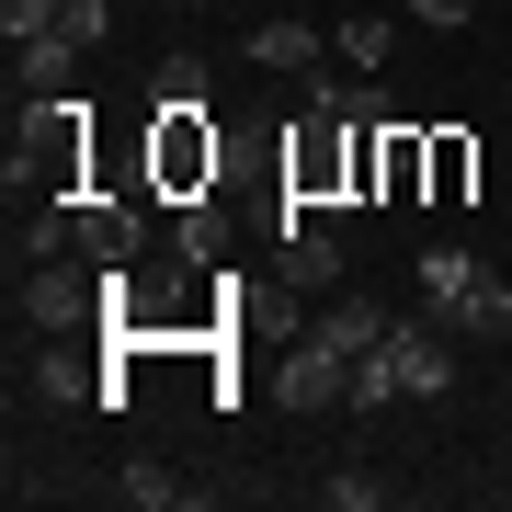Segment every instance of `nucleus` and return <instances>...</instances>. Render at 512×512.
Instances as JSON below:
<instances>
[{"mask_svg":"<svg viewBox=\"0 0 512 512\" xmlns=\"http://www.w3.org/2000/svg\"><path fill=\"white\" fill-rule=\"evenodd\" d=\"M467 274H478V262L456 251V239H433V251H421V308L444 319V308H456V296H467Z\"/></svg>","mask_w":512,"mask_h":512,"instance_id":"ddd939ff","label":"nucleus"},{"mask_svg":"<svg viewBox=\"0 0 512 512\" xmlns=\"http://www.w3.org/2000/svg\"><path fill=\"white\" fill-rule=\"evenodd\" d=\"M171 12H194V0H171Z\"/></svg>","mask_w":512,"mask_h":512,"instance_id":"b1692460","label":"nucleus"},{"mask_svg":"<svg viewBox=\"0 0 512 512\" xmlns=\"http://www.w3.org/2000/svg\"><path fill=\"white\" fill-rule=\"evenodd\" d=\"M456 387V330H444L433 308L421 319H387V342L376 353H353V399L387 410V399H444Z\"/></svg>","mask_w":512,"mask_h":512,"instance_id":"f257e3e1","label":"nucleus"},{"mask_svg":"<svg viewBox=\"0 0 512 512\" xmlns=\"http://www.w3.org/2000/svg\"><path fill=\"white\" fill-rule=\"evenodd\" d=\"M308 342H330V353L353 365V353H376V342H387V308H376V296H330V308L308 319Z\"/></svg>","mask_w":512,"mask_h":512,"instance_id":"9d476101","label":"nucleus"},{"mask_svg":"<svg viewBox=\"0 0 512 512\" xmlns=\"http://www.w3.org/2000/svg\"><path fill=\"white\" fill-rule=\"evenodd\" d=\"M23 319L35 330H92V319H114V285L92 274V262H35V274H23Z\"/></svg>","mask_w":512,"mask_h":512,"instance_id":"20e7f679","label":"nucleus"},{"mask_svg":"<svg viewBox=\"0 0 512 512\" xmlns=\"http://www.w3.org/2000/svg\"><path fill=\"white\" fill-rule=\"evenodd\" d=\"M171 239H183V262H217V251H228V217H217V194H194Z\"/></svg>","mask_w":512,"mask_h":512,"instance_id":"f3484780","label":"nucleus"},{"mask_svg":"<svg viewBox=\"0 0 512 512\" xmlns=\"http://www.w3.org/2000/svg\"><path fill=\"white\" fill-rule=\"evenodd\" d=\"M23 387H35V399H103V387H92V376H80V365H69V353H46V365H35V376H23Z\"/></svg>","mask_w":512,"mask_h":512,"instance_id":"6ab92c4d","label":"nucleus"},{"mask_svg":"<svg viewBox=\"0 0 512 512\" xmlns=\"http://www.w3.org/2000/svg\"><path fill=\"white\" fill-rule=\"evenodd\" d=\"M274 399H285V410H330V399H353V365H342L330 342H308V330H296L285 365H274Z\"/></svg>","mask_w":512,"mask_h":512,"instance_id":"0eeeda50","label":"nucleus"},{"mask_svg":"<svg viewBox=\"0 0 512 512\" xmlns=\"http://www.w3.org/2000/svg\"><path fill=\"white\" fill-rule=\"evenodd\" d=\"M137 239H148V228H137V205H126V194H103V183L80 194V228H69V251L92 262V274H126V262H137Z\"/></svg>","mask_w":512,"mask_h":512,"instance_id":"423d86ee","label":"nucleus"},{"mask_svg":"<svg viewBox=\"0 0 512 512\" xmlns=\"http://www.w3.org/2000/svg\"><path fill=\"white\" fill-rule=\"evenodd\" d=\"M319 501H330V512H376V467H330Z\"/></svg>","mask_w":512,"mask_h":512,"instance_id":"412c9836","label":"nucleus"},{"mask_svg":"<svg viewBox=\"0 0 512 512\" xmlns=\"http://www.w3.org/2000/svg\"><path fill=\"white\" fill-rule=\"evenodd\" d=\"M80 148H92V103H35V148H12V194H92V171H80Z\"/></svg>","mask_w":512,"mask_h":512,"instance_id":"f03ea898","label":"nucleus"},{"mask_svg":"<svg viewBox=\"0 0 512 512\" xmlns=\"http://www.w3.org/2000/svg\"><path fill=\"white\" fill-rule=\"evenodd\" d=\"M410 23H433V35H456V23H467V0H410Z\"/></svg>","mask_w":512,"mask_h":512,"instance_id":"5701e85b","label":"nucleus"},{"mask_svg":"<svg viewBox=\"0 0 512 512\" xmlns=\"http://www.w3.org/2000/svg\"><path fill=\"white\" fill-rule=\"evenodd\" d=\"M239 57H251V69H296V80H308V69H319V23H251V46H239Z\"/></svg>","mask_w":512,"mask_h":512,"instance_id":"f8f14e48","label":"nucleus"},{"mask_svg":"<svg viewBox=\"0 0 512 512\" xmlns=\"http://www.w3.org/2000/svg\"><path fill=\"white\" fill-rule=\"evenodd\" d=\"M387 46H399L387 12H376V23H342V57H353V69H387Z\"/></svg>","mask_w":512,"mask_h":512,"instance_id":"aec40b11","label":"nucleus"},{"mask_svg":"<svg viewBox=\"0 0 512 512\" xmlns=\"http://www.w3.org/2000/svg\"><path fill=\"white\" fill-rule=\"evenodd\" d=\"M148 194H217V126L205 114H160L148 126Z\"/></svg>","mask_w":512,"mask_h":512,"instance_id":"39448f33","label":"nucleus"},{"mask_svg":"<svg viewBox=\"0 0 512 512\" xmlns=\"http://www.w3.org/2000/svg\"><path fill=\"white\" fill-rule=\"evenodd\" d=\"M285 274L308 285V296L342 285V217H285Z\"/></svg>","mask_w":512,"mask_h":512,"instance_id":"1a4fd4ad","label":"nucleus"},{"mask_svg":"<svg viewBox=\"0 0 512 512\" xmlns=\"http://www.w3.org/2000/svg\"><path fill=\"white\" fill-rule=\"evenodd\" d=\"M57 35H80V46H103V35H114V0H69V23H57Z\"/></svg>","mask_w":512,"mask_h":512,"instance_id":"4be33fe9","label":"nucleus"},{"mask_svg":"<svg viewBox=\"0 0 512 512\" xmlns=\"http://www.w3.org/2000/svg\"><path fill=\"white\" fill-rule=\"evenodd\" d=\"M467 183H478V148H467L456 126H444V137H433V205H456Z\"/></svg>","mask_w":512,"mask_h":512,"instance_id":"dca6fc26","label":"nucleus"},{"mask_svg":"<svg viewBox=\"0 0 512 512\" xmlns=\"http://www.w3.org/2000/svg\"><path fill=\"white\" fill-rule=\"evenodd\" d=\"M114 490H126L137 512H183V501H194V478H171V467H126Z\"/></svg>","mask_w":512,"mask_h":512,"instance_id":"2eb2a0df","label":"nucleus"},{"mask_svg":"<svg viewBox=\"0 0 512 512\" xmlns=\"http://www.w3.org/2000/svg\"><path fill=\"white\" fill-rule=\"evenodd\" d=\"M444 330H478V342H512V285L490 274V262H478V274H467V296H456V308H444Z\"/></svg>","mask_w":512,"mask_h":512,"instance_id":"9b49d317","label":"nucleus"},{"mask_svg":"<svg viewBox=\"0 0 512 512\" xmlns=\"http://www.w3.org/2000/svg\"><path fill=\"white\" fill-rule=\"evenodd\" d=\"M148 103H160V114H205V57H160Z\"/></svg>","mask_w":512,"mask_h":512,"instance_id":"4468645a","label":"nucleus"},{"mask_svg":"<svg viewBox=\"0 0 512 512\" xmlns=\"http://www.w3.org/2000/svg\"><path fill=\"white\" fill-rule=\"evenodd\" d=\"M342 205H353V126L319 114V126L285 148V217H342Z\"/></svg>","mask_w":512,"mask_h":512,"instance_id":"7ed1b4c3","label":"nucleus"},{"mask_svg":"<svg viewBox=\"0 0 512 512\" xmlns=\"http://www.w3.org/2000/svg\"><path fill=\"white\" fill-rule=\"evenodd\" d=\"M80 35H23L12 46V103H69V80H80Z\"/></svg>","mask_w":512,"mask_h":512,"instance_id":"6e6552de","label":"nucleus"},{"mask_svg":"<svg viewBox=\"0 0 512 512\" xmlns=\"http://www.w3.org/2000/svg\"><path fill=\"white\" fill-rule=\"evenodd\" d=\"M57 23H69V0H0V35H12V46L23 35H57Z\"/></svg>","mask_w":512,"mask_h":512,"instance_id":"a211bd4d","label":"nucleus"}]
</instances>
